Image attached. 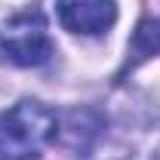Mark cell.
<instances>
[{
  "label": "cell",
  "instance_id": "obj_2",
  "mask_svg": "<svg viewBox=\"0 0 160 160\" xmlns=\"http://www.w3.org/2000/svg\"><path fill=\"white\" fill-rule=\"evenodd\" d=\"M52 40L40 12H19L0 28V62L16 68H40L52 59Z\"/></svg>",
  "mask_w": 160,
  "mask_h": 160
},
{
  "label": "cell",
  "instance_id": "obj_3",
  "mask_svg": "<svg viewBox=\"0 0 160 160\" xmlns=\"http://www.w3.org/2000/svg\"><path fill=\"white\" fill-rule=\"evenodd\" d=\"M56 16L71 34H105L117 22L114 0H56Z\"/></svg>",
  "mask_w": 160,
  "mask_h": 160
},
{
  "label": "cell",
  "instance_id": "obj_4",
  "mask_svg": "<svg viewBox=\"0 0 160 160\" xmlns=\"http://www.w3.org/2000/svg\"><path fill=\"white\" fill-rule=\"evenodd\" d=\"M92 117V108H74V111H68L62 123H56V136L65 148H71V151H86L96 136H99L102 129V120L99 123H92V126H86V120Z\"/></svg>",
  "mask_w": 160,
  "mask_h": 160
},
{
  "label": "cell",
  "instance_id": "obj_1",
  "mask_svg": "<svg viewBox=\"0 0 160 160\" xmlns=\"http://www.w3.org/2000/svg\"><path fill=\"white\" fill-rule=\"evenodd\" d=\"M59 117L34 99L16 102L0 114V160H37L40 151L56 139Z\"/></svg>",
  "mask_w": 160,
  "mask_h": 160
}]
</instances>
